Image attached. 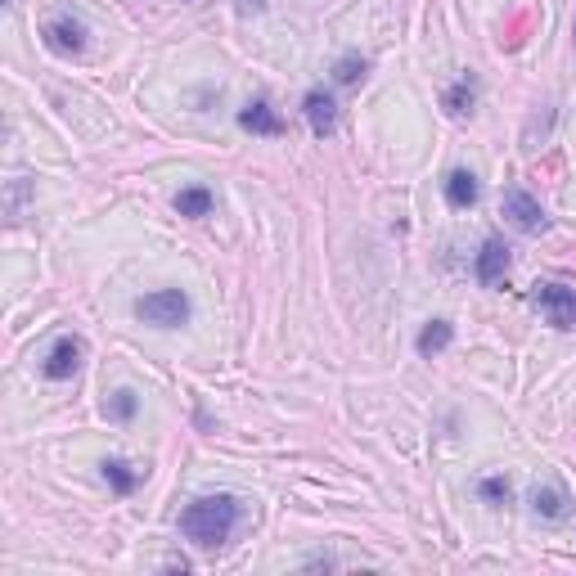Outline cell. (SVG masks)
<instances>
[{
	"label": "cell",
	"mask_w": 576,
	"mask_h": 576,
	"mask_svg": "<svg viewBox=\"0 0 576 576\" xmlns=\"http://www.w3.org/2000/svg\"><path fill=\"white\" fill-rule=\"evenodd\" d=\"M509 261L513 257H509V248H504V239H486L482 252H477V261H473V275L491 288V284H500V279L509 275Z\"/></svg>",
	"instance_id": "cell-7"
},
{
	"label": "cell",
	"mask_w": 576,
	"mask_h": 576,
	"mask_svg": "<svg viewBox=\"0 0 576 576\" xmlns=\"http://www.w3.org/2000/svg\"><path fill=\"white\" fill-rule=\"evenodd\" d=\"M239 518H243V504L234 500V495H203V500H194L180 513V531H185V540H194L198 549H221L225 540L234 536Z\"/></svg>",
	"instance_id": "cell-1"
},
{
	"label": "cell",
	"mask_w": 576,
	"mask_h": 576,
	"mask_svg": "<svg viewBox=\"0 0 576 576\" xmlns=\"http://www.w3.org/2000/svg\"><path fill=\"white\" fill-rule=\"evenodd\" d=\"M504 216H509V225H513V230H522V234L549 230L545 207H540L536 198L527 194V189H509V194H504Z\"/></svg>",
	"instance_id": "cell-4"
},
{
	"label": "cell",
	"mask_w": 576,
	"mask_h": 576,
	"mask_svg": "<svg viewBox=\"0 0 576 576\" xmlns=\"http://www.w3.org/2000/svg\"><path fill=\"white\" fill-rule=\"evenodd\" d=\"M531 513L545 522H563L567 513H572V495H567L558 482H540L536 491H531Z\"/></svg>",
	"instance_id": "cell-8"
},
{
	"label": "cell",
	"mask_w": 576,
	"mask_h": 576,
	"mask_svg": "<svg viewBox=\"0 0 576 576\" xmlns=\"http://www.w3.org/2000/svg\"><path fill=\"white\" fill-rule=\"evenodd\" d=\"M135 315L153 329H180L189 320V293L185 288H158V293H144L135 302Z\"/></svg>",
	"instance_id": "cell-2"
},
{
	"label": "cell",
	"mask_w": 576,
	"mask_h": 576,
	"mask_svg": "<svg viewBox=\"0 0 576 576\" xmlns=\"http://www.w3.org/2000/svg\"><path fill=\"white\" fill-rule=\"evenodd\" d=\"M212 189L207 185H189V189H180L176 194V212L180 216H189V221H203V216H212Z\"/></svg>",
	"instance_id": "cell-12"
},
{
	"label": "cell",
	"mask_w": 576,
	"mask_h": 576,
	"mask_svg": "<svg viewBox=\"0 0 576 576\" xmlns=\"http://www.w3.org/2000/svg\"><path fill=\"white\" fill-rule=\"evenodd\" d=\"M239 126L252 135H284V117L266 104V99H252V104L239 108Z\"/></svg>",
	"instance_id": "cell-9"
},
{
	"label": "cell",
	"mask_w": 576,
	"mask_h": 576,
	"mask_svg": "<svg viewBox=\"0 0 576 576\" xmlns=\"http://www.w3.org/2000/svg\"><path fill=\"white\" fill-rule=\"evenodd\" d=\"M333 81H338V86H356V81H365V59H360V54H342V59L333 63Z\"/></svg>",
	"instance_id": "cell-18"
},
{
	"label": "cell",
	"mask_w": 576,
	"mask_h": 576,
	"mask_svg": "<svg viewBox=\"0 0 576 576\" xmlns=\"http://www.w3.org/2000/svg\"><path fill=\"white\" fill-rule=\"evenodd\" d=\"M135 410H140V396H135L131 387H122V392H113V396L104 401V414H108V419H117V423L135 419Z\"/></svg>",
	"instance_id": "cell-15"
},
{
	"label": "cell",
	"mask_w": 576,
	"mask_h": 576,
	"mask_svg": "<svg viewBox=\"0 0 576 576\" xmlns=\"http://www.w3.org/2000/svg\"><path fill=\"white\" fill-rule=\"evenodd\" d=\"M45 45H50L54 54H81L86 50V27H81L77 18L59 14V18L45 23Z\"/></svg>",
	"instance_id": "cell-6"
},
{
	"label": "cell",
	"mask_w": 576,
	"mask_h": 576,
	"mask_svg": "<svg viewBox=\"0 0 576 576\" xmlns=\"http://www.w3.org/2000/svg\"><path fill=\"white\" fill-rule=\"evenodd\" d=\"M239 9H243V14H261V9H266V0H239Z\"/></svg>",
	"instance_id": "cell-19"
},
{
	"label": "cell",
	"mask_w": 576,
	"mask_h": 576,
	"mask_svg": "<svg viewBox=\"0 0 576 576\" xmlns=\"http://www.w3.org/2000/svg\"><path fill=\"white\" fill-rule=\"evenodd\" d=\"M572 45H576V27H572Z\"/></svg>",
	"instance_id": "cell-20"
},
{
	"label": "cell",
	"mask_w": 576,
	"mask_h": 576,
	"mask_svg": "<svg viewBox=\"0 0 576 576\" xmlns=\"http://www.w3.org/2000/svg\"><path fill=\"white\" fill-rule=\"evenodd\" d=\"M302 113L306 122H311V131L320 135H333V126H338V104H333V95H324V90H311V95L302 99Z\"/></svg>",
	"instance_id": "cell-10"
},
{
	"label": "cell",
	"mask_w": 576,
	"mask_h": 576,
	"mask_svg": "<svg viewBox=\"0 0 576 576\" xmlns=\"http://www.w3.org/2000/svg\"><path fill=\"white\" fill-rule=\"evenodd\" d=\"M450 338H455V324H450V320L423 324V333H419V356H441V351L450 347Z\"/></svg>",
	"instance_id": "cell-14"
},
{
	"label": "cell",
	"mask_w": 576,
	"mask_h": 576,
	"mask_svg": "<svg viewBox=\"0 0 576 576\" xmlns=\"http://www.w3.org/2000/svg\"><path fill=\"white\" fill-rule=\"evenodd\" d=\"M144 473H149V468H131L126 459H108L104 464V477H108V486H113L117 495H131L135 486L144 482Z\"/></svg>",
	"instance_id": "cell-13"
},
{
	"label": "cell",
	"mask_w": 576,
	"mask_h": 576,
	"mask_svg": "<svg viewBox=\"0 0 576 576\" xmlns=\"http://www.w3.org/2000/svg\"><path fill=\"white\" fill-rule=\"evenodd\" d=\"M477 495H482L486 504H495V509H500V504L513 500V486H509V477L491 473V477H482V482H477Z\"/></svg>",
	"instance_id": "cell-16"
},
{
	"label": "cell",
	"mask_w": 576,
	"mask_h": 576,
	"mask_svg": "<svg viewBox=\"0 0 576 576\" xmlns=\"http://www.w3.org/2000/svg\"><path fill=\"white\" fill-rule=\"evenodd\" d=\"M441 104H446L450 117H468V113H473V104H477V95H473V86H468V81H459V86L446 90V99H441Z\"/></svg>",
	"instance_id": "cell-17"
},
{
	"label": "cell",
	"mask_w": 576,
	"mask_h": 576,
	"mask_svg": "<svg viewBox=\"0 0 576 576\" xmlns=\"http://www.w3.org/2000/svg\"><path fill=\"white\" fill-rule=\"evenodd\" d=\"M81 351H86V347H81V338H72V333H68V338H59V342L50 347V356L41 360V374L54 378V383L72 378V374L81 369Z\"/></svg>",
	"instance_id": "cell-5"
},
{
	"label": "cell",
	"mask_w": 576,
	"mask_h": 576,
	"mask_svg": "<svg viewBox=\"0 0 576 576\" xmlns=\"http://www.w3.org/2000/svg\"><path fill=\"white\" fill-rule=\"evenodd\" d=\"M531 306L545 315L554 329H576V288L567 284H536L531 288Z\"/></svg>",
	"instance_id": "cell-3"
},
{
	"label": "cell",
	"mask_w": 576,
	"mask_h": 576,
	"mask_svg": "<svg viewBox=\"0 0 576 576\" xmlns=\"http://www.w3.org/2000/svg\"><path fill=\"white\" fill-rule=\"evenodd\" d=\"M477 194H482V185H477L473 171H450V176H446V203L450 207H459V212H464V207L477 203Z\"/></svg>",
	"instance_id": "cell-11"
},
{
	"label": "cell",
	"mask_w": 576,
	"mask_h": 576,
	"mask_svg": "<svg viewBox=\"0 0 576 576\" xmlns=\"http://www.w3.org/2000/svg\"><path fill=\"white\" fill-rule=\"evenodd\" d=\"M5 5H14V0H5Z\"/></svg>",
	"instance_id": "cell-21"
}]
</instances>
